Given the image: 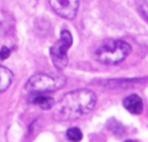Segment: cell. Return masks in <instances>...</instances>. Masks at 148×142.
Here are the masks:
<instances>
[{"instance_id":"cell-1","label":"cell","mask_w":148,"mask_h":142,"mask_svg":"<svg viewBox=\"0 0 148 142\" xmlns=\"http://www.w3.org/2000/svg\"><path fill=\"white\" fill-rule=\"evenodd\" d=\"M96 103V94L90 89H78L65 94L53 106V116L56 120H74L91 112Z\"/></svg>"},{"instance_id":"cell-2","label":"cell","mask_w":148,"mask_h":142,"mask_svg":"<svg viewBox=\"0 0 148 142\" xmlns=\"http://www.w3.org/2000/svg\"><path fill=\"white\" fill-rule=\"evenodd\" d=\"M130 52L131 47L126 41L109 39V40L103 41L99 45V48L95 52V58L100 64L116 65L127 58Z\"/></svg>"},{"instance_id":"cell-3","label":"cell","mask_w":148,"mask_h":142,"mask_svg":"<svg viewBox=\"0 0 148 142\" xmlns=\"http://www.w3.org/2000/svg\"><path fill=\"white\" fill-rule=\"evenodd\" d=\"M65 78L60 74H36L31 76L26 83V91L29 93H48L62 88Z\"/></svg>"},{"instance_id":"cell-4","label":"cell","mask_w":148,"mask_h":142,"mask_svg":"<svg viewBox=\"0 0 148 142\" xmlns=\"http://www.w3.org/2000/svg\"><path fill=\"white\" fill-rule=\"evenodd\" d=\"M73 44V36L68 30H62L59 41L51 47V58L57 69H64L68 65V51Z\"/></svg>"},{"instance_id":"cell-5","label":"cell","mask_w":148,"mask_h":142,"mask_svg":"<svg viewBox=\"0 0 148 142\" xmlns=\"http://www.w3.org/2000/svg\"><path fill=\"white\" fill-rule=\"evenodd\" d=\"M51 8L65 20H73L79 9V0H48Z\"/></svg>"},{"instance_id":"cell-6","label":"cell","mask_w":148,"mask_h":142,"mask_svg":"<svg viewBox=\"0 0 148 142\" xmlns=\"http://www.w3.org/2000/svg\"><path fill=\"white\" fill-rule=\"evenodd\" d=\"M29 102L39 106L42 110H51L55 106V99L47 93H30Z\"/></svg>"},{"instance_id":"cell-7","label":"cell","mask_w":148,"mask_h":142,"mask_svg":"<svg viewBox=\"0 0 148 142\" xmlns=\"http://www.w3.org/2000/svg\"><path fill=\"white\" fill-rule=\"evenodd\" d=\"M123 107L131 114L139 115L143 112V99L138 94H130L123 99Z\"/></svg>"},{"instance_id":"cell-8","label":"cell","mask_w":148,"mask_h":142,"mask_svg":"<svg viewBox=\"0 0 148 142\" xmlns=\"http://www.w3.org/2000/svg\"><path fill=\"white\" fill-rule=\"evenodd\" d=\"M13 80V74L9 69L4 66H0V93L7 91L9 85L12 84Z\"/></svg>"},{"instance_id":"cell-9","label":"cell","mask_w":148,"mask_h":142,"mask_svg":"<svg viewBox=\"0 0 148 142\" xmlns=\"http://www.w3.org/2000/svg\"><path fill=\"white\" fill-rule=\"evenodd\" d=\"M66 138L68 141L70 142H79L83 138V135H82V131L79 128H70V129L66 131Z\"/></svg>"},{"instance_id":"cell-10","label":"cell","mask_w":148,"mask_h":142,"mask_svg":"<svg viewBox=\"0 0 148 142\" xmlns=\"http://www.w3.org/2000/svg\"><path fill=\"white\" fill-rule=\"evenodd\" d=\"M140 12L148 20V0H140Z\"/></svg>"},{"instance_id":"cell-11","label":"cell","mask_w":148,"mask_h":142,"mask_svg":"<svg viewBox=\"0 0 148 142\" xmlns=\"http://www.w3.org/2000/svg\"><path fill=\"white\" fill-rule=\"evenodd\" d=\"M9 54H10L9 49H8V48H3L1 51H0V62L4 61L5 58H8V57H9Z\"/></svg>"},{"instance_id":"cell-12","label":"cell","mask_w":148,"mask_h":142,"mask_svg":"<svg viewBox=\"0 0 148 142\" xmlns=\"http://www.w3.org/2000/svg\"><path fill=\"white\" fill-rule=\"evenodd\" d=\"M125 142H135V141H133V140H127V141H125Z\"/></svg>"}]
</instances>
